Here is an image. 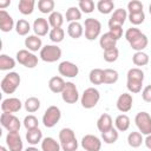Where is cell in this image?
<instances>
[{"label": "cell", "mask_w": 151, "mask_h": 151, "mask_svg": "<svg viewBox=\"0 0 151 151\" xmlns=\"http://www.w3.org/2000/svg\"><path fill=\"white\" fill-rule=\"evenodd\" d=\"M144 144H145V146H146L149 150H151V134H147V136L145 137Z\"/></svg>", "instance_id": "816d5d0a"}, {"label": "cell", "mask_w": 151, "mask_h": 151, "mask_svg": "<svg viewBox=\"0 0 151 151\" xmlns=\"http://www.w3.org/2000/svg\"><path fill=\"white\" fill-rule=\"evenodd\" d=\"M113 127V120H112V117L109 114V113H103L98 120H97V129L103 133V132H106L109 131L110 129Z\"/></svg>", "instance_id": "7402d4cb"}, {"label": "cell", "mask_w": 151, "mask_h": 151, "mask_svg": "<svg viewBox=\"0 0 151 151\" xmlns=\"http://www.w3.org/2000/svg\"><path fill=\"white\" fill-rule=\"evenodd\" d=\"M11 5V0H4V1H0V9H5L7 6Z\"/></svg>", "instance_id": "f5cc1de1"}, {"label": "cell", "mask_w": 151, "mask_h": 151, "mask_svg": "<svg viewBox=\"0 0 151 151\" xmlns=\"http://www.w3.org/2000/svg\"><path fill=\"white\" fill-rule=\"evenodd\" d=\"M25 151H40V150H39L38 147H35V146H32V145H31V146L26 147V149H25Z\"/></svg>", "instance_id": "db71d44e"}, {"label": "cell", "mask_w": 151, "mask_h": 151, "mask_svg": "<svg viewBox=\"0 0 151 151\" xmlns=\"http://www.w3.org/2000/svg\"><path fill=\"white\" fill-rule=\"evenodd\" d=\"M96 7L99 11V13H101V14H110L111 12H113L114 2L112 0H99L97 2Z\"/></svg>", "instance_id": "836d02e7"}, {"label": "cell", "mask_w": 151, "mask_h": 151, "mask_svg": "<svg viewBox=\"0 0 151 151\" xmlns=\"http://www.w3.org/2000/svg\"><path fill=\"white\" fill-rule=\"evenodd\" d=\"M132 104H133V97H132V94L129 93V92H125V93H122L118 97L117 103H116V106H117V109H118L119 112L126 113V112H129L132 109Z\"/></svg>", "instance_id": "2e32d148"}, {"label": "cell", "mask_w": 151, "mask_h": 151, "mask_svg": "<svg viewBox=\"0 0 151 151\" xmlns=\"http://www.w3.org/2000/svg\"><path fill=\"white\" fill-rule=\"evenodd\" d=\"M94 2L92 0H80L78 2V8L83 12V13H86V14H90L94 11Z\"/></svg>", "instance_id": "7bdbcfd3"}, {"label": "cell", "mask_w": 151, "mask_h": 151, "mask_svg": "<svg viewBox=\"0 0 151 151\" xmlns=\"http://www.w3.org/2000/svg\"><path fill=\"white\" fill-rule=\"evenodd\" d=\"M58 72L61 77H66V78H74L78 76L79 73V67L68 60H64L58 65Z\"/></svg>", "instance_id": "4fadbf2b"}, {"label": "cell", "mask_w": 151, "mask_h": 151, "mask_svg": "<svg viewBox=\"0 0 151 151\" xmlns=\"http://www.w3.org/2000/svg\"><path fill=\"white\" fill-rule=\"evenodd\" d=\"M61 48L58 45H51L47 44L42 46V48L39 52V57L45 63H55L61 58Z\"/></svg>", "instance_id": "277c9868"}, {"label": "cell", "mask_w": 151, "mask_h": 151, "mask_svg": "<svg viewBox=\"0 0 151 151\" xmlns=\"http://www.w3.org/2000/svg\"><path fill=\"white\" fill-rule=\"evenodd\" d=\"M34 34L38 37H45L47 33H50V24L47 21V19L45 18H37L33 21V26H32Z\"/></svg>", "instance_id": "ac0fdd59"}, {"label": "cell", "mask_w": 151, "mask_h": 151, "mask_svg": "<svg viewBox=\"0 0 151 151\" xmlns=\"http://www.w3.org/2000/svg\"><path fill=\"white\" fill-rule=\"evenodd\" d=\"M118 137H119V131L116 127H112L109 131L101 133V139L106 144H114L118 140Z\"/></svg>", "instance_id": "d590c367"}, {"label": "cell", "mask_w": 151, "mask_h": 151, "mask_svg": "<svg viewBox=\"0 0 151 151\" xmlns=\"http://www.w3.org/2000/svg\"><path fill=\"white\" fill-rule=\"evenodd\" d=\"M65 18H66V21H68V22L79 21L81 19V11L78 7H76V6L68 7L67 11H66Z\"/></svg>", "instance_id": "74e56055"}, {"label": "cell", "mask_w": 151, "mask_h": 151, "mask_svg": "<svg viewBox=\"0 0 151 151\" xmlns=\"http://www.w3.org/2000/svg\"><path fill=\"white\" fill-rule=\"evenodd\" d=\"M130 124H131V120L130 118L125 114V113H122V114H118L114 119V126L116 129L119 131V132H125L129 130L130 127Z\"/></svg>", "instance_id": "83f0119b"}, {"label": "cell", "mask_w": 151, "mask_h": 151, "mask_svg": "<svg viewBox=\"0 0 151 151\" xmlns=\"http://www.w3.org/2000/svg\"><path fill=\"white\" fill-rule=\"evenodd\" d=\"M34 6H35V1L34 0H20L18 4V9L21 14L24 15H29L33 13L34 11Z\"/></svg>", "instance_id": "f1b7e54d"}, {"label": "cell", "mask_w": 151, "mask_h": 151, "mask_svg": "<svg viewBox=\"0 0 151 151\" xmlns=\"http://www.w3.org/2000/svg\"><path fill=\"white\" fill-rule=\"evenodd\" d=\"M149 61H150V58L144 51L134 52V54L132 55V63L136 66H145V65L149 64Z\"/></svg>", "instance_id": "60d3db41"}, {"label": "cell", "mask_w": 151, "mask_h": 151, "mask_svg": "<svg viewBox=\"0 0 151 151\" xmlns=\"http://www.w3.org/2000/svg\"><path fill=\"white\" fill-rule=\"evenodd\" d=\"M40 100L37 97H29L25 100L24 103V107L28 113H34L40 109Z\"/></svg>", "instance_id": "e575fe53"}, {"label": "cell", "mask_w": 151, "mask_h": 151, "mask_svg": "<svg viewBox=\"0 0 151 151\" xmlns=\"http://www.w3.org/2000/svg\"><path fill=\"white\" fill-rule=\"evenodd\" d=\"M143 32L139 29V28H137V27H130V28H127L126 29V32H125V39H126V41L127 42H131L132 40H134L138 35H140Z\"/></svg>", "instance_id": "7dc6e473"}, {"label": "cell", "mask_w": 151, "mask_h": 151, "mask_svg": "<svg viewBox=\"0 0 151 151\" xmlns=\"http://www.w3.org/2000/svg\"><path fill=\"white\" fill-rule=\"evenodd\" d=\"M55 2L53 0H39L38 1V9L42 14H51L54 12Z\"/></svg>", "instance_id": "8d00e7d4"}, {"label": "cell", "mask_w": 151, "mask_h": 151, "mask_svg": "<svg viewBox=\"0 0 151 151\" xmlns=\"http://www.w3.org/2000/svg\"><path fill=\"white\" fill-rule=\"evenodd\" d=\"M60 118H61L60 109L55 105H51L46 109V111L42 114V124L45 127L51 129V127H54L59 123Z\"/></svg>", "instance_id": "52a82bcc"}, {"label": "cell", "mask_w": 151, "mask_h": 151, "mask_svg": "<svg viewBox=\"0 0 151 151\" xmlns=\"http://www.w3.org/2000/svg\"><path fill=\"white\" fill-rule=\"evenodd\" d=\"M22 103L19 98H15V97H9V98H6L2 100L1 103V111L5 112V113H15V112H19L22 107Z\"/></svg>", "instance_id": "5bb4252c"}, {"label": "cell", "mask_w": 151, "mask_h": 151, "mask_svg": "<svg viewBox=\"0 0 151 151\" xmlns=\"http://www.w3.org/2000/svg\"><path fill=\"white\" fill-rule=\"evenodd\" d=\"M100 100V92L96 87H87L81 97H80V104L84 109H93Z\"/></svg>", "instance_id": "5b68a950"}, {"label": "cell", "mask_w": 151, "mask_h": 151, "mask_svg": "<svg viewBox=\"0 0 151 151\" xmlns=\"http://www.w3.org/2000/svg\"><path fill=\"white\" fill-rule=\"evenodd\" d=\"M6 145L9 151H22L24 143L19 132H8L6 134Z\"/></svg>", "instance_id": "9a60e30c"}, {"label": "cell", "mask_w": 151, "mask_h": 151, "mask_svg": "<svg viewBox=\"0 0 151 151\" xmlns=\"http://www.w3.org/2000/svg\"><path fill=\"white\" fill-rule=\"evenodd\" d=\"M80 144L84 151H100L101 149V140L94 134H85L81 138Z\"/></svg>", "instance_id": "7c38bea8"}, {"label": "cell", "mask_w": 151, "mask_h": 151, "mask_svg": "<svg viewBox=\"0 0 151 151\" xmlns=\"http://www.w3.org/2000/svg\"><path fill=\"white\" fill-rule=\"evenodd\" d=\"M90 83L92 85H101L104 84V70L101 68H92L88 74Z\"/></svg>", "instance_id": "4dcf8cb0"}, {"label": "cell", "mask_w": 151, "mask_h": 151, "mask_svg": "<svg viewBox=\"0 0 151 151\" xmlns=\"http://www.w3.org/2000/svg\"><path fill=\"white\" fill-rule=\"evenodd\" d=\"M127 11L124 9V8H117L113 11L111 18L109 19V27H112V26H122L124 25V22L126 21L127 19Z\"/></svg>", "instance_id": "e0dca14e"}, {"label": "cell", "mask_w": 151, "mask_h": 151, "mask_svg": "<svg viewBox=\"0 0 151 151\" xmlns=\"http://www.w3.org/2000/svg\"><path fill=\"white\" fill-rule=\"evenodd\" d=\"M15 32L19 34V35H22V37H25V35H27L28 33H29V31H31V25H29V22L27 21V20H25V19H19L17 22H15Z\"/></svg>", "instance_id": "f35d334b"}, {"label": "cell", "mask_w": 151, "mask_h": 151, "mask_svg": "<svg viewBox=\"0 0 151 151\" xmlns=\"http://www.w3.org/2000/svg\"><path fill=\"white\" fill-rule=\"evenodd\" d=\"M64 20H65L64 15L58 11L52 12L48 15V19H47V21H48V24H50V26L52 28H60L63 26V24H64Z\"/></svg>", "instance_id": "f546056e"}, {"label": "cell", "mask_w": 151, "mask_h": 151, "mask_svg": "<svg viewBox=\"0 0 151 151\" xmlns=\"http://www.w3.org/2000/svg\"><path fill=\"white\" fill-rule=\"evenodd\" d=\"M129 44H130V47L132 50H134L136 52H142L143 50L146 48V46L149 44V39H147V37L144 33H142L140 35H138L134 40H132Z\"/></svg>", "instance_id": "484cf974"}, {"label": "cell", "mask_w": 151, "mask_h": 151, "mask_svg": "<svg viewBox=\"0 0 151 151\" xmlns=\"http://www.w3.org/2000/svg\"><path fill=\"white\" fill-rule=\"evenodd\" d=\"M109 32L114 37L116 40H119L123 37V27L122 26H112V27H109Z\"/></svg>", "instance_id": "681fc988"}, {"label": "cell", "mask_w": 151, "mask_h": 151, "mask_svg": "<svg viewBox=\"0 0 151 151\" xmlns=\"http://www.w3.org/2000/svg\"><path fill=\"white\" fill-rule=\"evenodd\" d=\"M13 28H15L13 18L9 15V13L6 9H0V29L7 33L11 32Z\"/></svg>", "instance_id": "d6986e66"}, {"label": "cell", "mask_w": 151, "mask_h": 151, "mask_svg": "<svg viewBox=\"0 0 151 151\" xmlns=\"http://www.w3.org/2000/svg\"><path fill=\"white\" fill-rule=\"evenodd\" d=\"M149 13H150V14H151V4H150V5H149Z\"/></svg>", "instance_id": "9f6ffc18"}, {"label": "cell", "mask_w": 151, "mask_h": 151, "mask_svg": "<svg viewBox=\"0 0 151 151\" xmlns=\"http://www.w3.org/2000/svg\"><path fill=\"white\" fill-rule=\"evenodd\" d=\"M142 98L146 103H151V85H147L142 91Z\"/></svg>", "instance_id": "f907efd6"}, {"label": "cell", "mask_w": 151, "mask_h": 151, "mask_svg": "<svg viewBox=\"0 0 151 151\" xmlns=\"http://www.w3.org/2000/svg\"><path fill=\"white\" fill-rule=\"evenodd\" d=\"M0 124L8 132H19V130L21 127V122L13 113L2 112L1 116H0Z\"/></svg>", "instance_id": "30bf717a"}, {"label": "cell", "mask_w": 151, "mask_h": 151, "mask_svg": "<svg viewBox=\"0 0 151 151\" xmlns=\"http://www.w3.org/2000/svg\"><path fill=\"white\" fill-rule=\"evenodd\" d=\"M15 67V59L7 54H0V70L1 71H11Z\"/></svg>", "instance_id": "d6a6232c"}, {"label": "cell", "mask_w": 151, "mask_h": 151, "mask_svg": "<svg viewBox=\"0 0 151 151\" xmlns=\"http://www.w3.org/2000/svg\"><path fill=\"white\" fill-rule=\"evenodd\" d=\"M25 47L26 50H28L29 52H40V50L42 48V41H41V38L35 35V34H32V35H27L25 38Z\"/></svg>", "instance_id": "ffe728a7"}, {"label": "cell", "mask_w": 151, "mask_h": 151, "mask_svg": "<svg viewBox=\"0 0 151 151\" xmlns=\"http://www.w3.org/2000/svg\"><path fill=\"white\" fill-rule=\"evenodd\" d=\"M26 130H31V129H35V127H39V120L38 118L34 116V114H28L24 118V122H22Z\"/></svg>", "instance_id": "f6af8a7d"}, {"label": "cell", "mask_w": 151, "mask_h": 151, "mask_svg": "<svg viewBox=\"0 0 151 151\" xmlns=\"http://www.w3.org/2000/svg\"><path fill=\"white\" fill-rule=\"evenodd\" d=\"M103 57H104V60L106 63H114V61H117V59L119 57V51L117 47L106 50V51H104Z\"/></svg>", "instance_id": "ee69618b"}, {"label": "cell", "mask_w": 151, "mask_h": 151, "mask_svg": "<svg viewBox=\"0 0 151 151\" xmlns=\"http://www.w3.org/2000/svg\"><path fill=\"white\" fill-rule=\"evenodd\" d=\"M59 143L63 151H77L79 146L76 133L70 127H64L59 131Z\"/></svg>", "instance_id": "7a4b0ae2"}, {"label": "cell", "mask_w": 151, "mask_h": 151, "mask_svg": "<svg viewBox=\"0 0 151 151\" xmlns=\"http://www.w3.org/2000/svg\"><path fill=\"white\" fill-rule=\"evenodd\" d=\"M15 57H17V61L27 68H34L39 63V58L33 52H29L26 48L19 50Z\"/></svg>", "instance_id": "ba28073f"}, {"label": "cell", "mask_w": 151, "mask_h": 151, "mask_svg": "<svg viewBox=\"0 0 151 151\" xmlns=\"http://www.w3.org/2000/svg\"><path fill=\"white\" fill-rule=\"evenodd\" d=\"M84 26L79 22V21H74V22H70L67 26V34L72 38V39H79L83 34H84Z\"/></svg>", "instance_id": "4316f807"}, {"label": "cell", "mask_w": 151, "mask_h": 151, "mask_svg": "<svg viewBox=\"0 0 151 151\" xmlns=\"http://www.w3.org/2000/svg\"><path fill=\"white\" fill-rule=\"evenodd\" d=\"M127 19H129V21L132 25L137 26V25H140V24L144 22V20H145V13H144V11L143 12H137V13H130L127 15Z\"/></svg>", "instance_id": "bcb514c9"}, {"label": "cell", "mask_w": 151, "mask_h": 151, "mask_svg": "<svg viewBox=\"0 0 151 151\" xmlns=\"http://www.w3.org/2000/svg\"><path fill=\"white\" fill-rule=\"evenodd\" d=\"M84 27H85L84 34L87 40L92 41V40H96L97 38H99L100 32H101V24L98 19H94V18L85 19Z\"/></svg>", "instance_id": "8992f818"}, {"label": "cell", "mask_w": 151, "mask_h": 151, "mask_svg": "<svg viewBox=\"0 0 151 151\" xmlns=\"http://www.w3.org/2000/svg\"><path fill=\"white\" fill-rule=\"evenodd\" d=\"M119 73L113 68H105L104 70V84L112 85L118 81Z\"/></svg>", "instance_id": "ab89813d"}, {"label": "cell", "mask_w": 151, "mask_h": 151, "mask_svg": "<svg viewBox=\"0 0 151 151\" xmlns=\"http://www.w3.org/2000/svg\"><path fill=\"white\" fill-rule=\"evenodd\" d=\"M127 11L130 13H137V12H143V4L139 0H131L127 4Z\"/></svg>", "instance_id": "c3c4849f"}, {"label": "cell", "mask_w": 151, "mask_h": 151, "mask_svg": "<svg viewBox=\"0 0 151 151\" xmlns=\"http://www.w3.org/2000/svg\"><path fill=\"white\" fill-rule=\"evenodd\" d=\"M48 37L51 39L52 42H54L55 45L61 42L65 38V31L60 27V28H51L50 33H48Z\"/></svg>", "instance_id": "b9f144b4"}, {"label": "cell", "mask_w": 151, "mask_h": 151, "mask_svg": "<svg viewBox=\"0 0 151 151\" xmlns=\"http://www.w3.org/2000/svg\"><path fill=\"white\" fill-rule=\"evenodd\" d=\"M117 41L118 40H116L114 37L110 32H106V33L101 34L100 38H99V45L103 48V51H106V50H110V48L116 47Z\"/></svg>", "instance_id": "cb8c5ba5"}, {"label": "cell", "mask_w": 151, "mask_h": 151, "mask_svg": "<svg viewBox=\"0 0 151 151\" xmlns=\"http://www.w3.org/2000/svg\"><path fill=\"white\" fill-rule=\"evenodd\" d=\"M42 139H44L42 138V131L39 127L27 130V132H26V140H27V143L29 145L34 146V145L41 143Z\"/></svg>", "instance_id": "603a6c76"}, {"label": "cell", "mask_w": 151, "mask_h": 151, "mask_svg": "<svg viewBox=\"0 0 151 151\" xmlns=\"http://www.w3.org/2000/svg\"><path fill=\"white\" fill-rule=\"evenodd\" d=\"M134 123H136L138 131L143 136L151 134V116L147 112L145 111L138 112L134 117Z\"/></svg>", "instance_id": "9c48e42d"}, {"label": "cell", "mask_w": 151, "mask_h": 151, "mask_svg": "<svg viewBox=\"0 0 151 151\" xmlns=\"http://www.w3.org/2000/svg\"><path fill=\"white\" fill-rule=\"evenodd\" d=\"M61 99L66 104H76L79 100V92L74 83L66 81L65 88L61 92Z\"/></svg>", "instance_id": "8fae6325"}, {"label": "cell", "mask_w": 151, "mask_h": 151, "mask_svg": "<svg viewBox=\"0 0 151 151\" xmlns=\"http://www.w3.org/2000/svg\"><path fill=\"white\" fill-rule=\"evenodd\" d=\"M21 81V78L19 76V73L17 72H8L0 83V87L4 93L6 94H12L17 91V88L19 87Z\"/></svg>", "instance_id": "3957f363"}, {"label": "cell", "mask_w": 151, "mask_h": 151, "mask_svg": "<svg viewBox=\"0 0 151 151\" xmlns=\"http://www.w3.org/2000/svg\"><path fill=\"white\" fill-rule=\"evenodd\" d=\"M144 143V138H143V134L139 132V131H132L129 133L127 136V144L136 149V147H139L142 144Z\"/></svg>", "instance_id": "1f68e13d"}, {"label": "cell", "mask_w": 151, "mask_h": 151, "mask_svg": "<svg viewBox=\"0 0 151 151\" xmlns=\"http://www.w3.org/2000/svg\"><path fill=\"white\" fill-rule=\"evenodd\" d=\"M41 151H60V143L57 142L53 137H45L41 140Z\"/></svg>", "instance_id": "d4e9b609"}, {"label": "cell", "mask_w": 151, "mask_h": 151, "mask_svg": "<svg viewBox=\"0 0 151 151\" xmlns=\"http://www.w3.org/2000/svg\"><path fill=\"white\" fill-rule=\"evenodd\" d=\"M65 85L66 81L60 76H54L48 80V88L53 93H61L63 90L65 88Z\"/></svg>", "instance_id": "44dd1931"}, {"label": "cell", "mask_w": 151, "mask_h": 151, "mask_svg": "<svg viewBox=\"0 0 151 151\" xmlns=\"http://www.w3.org/2000/svg\"><path fill=\"white\" fill-rule=\"evenodd\" d=\"M0 151H9V150H8L6 146H4V145H2V146H0Z\"/></svg>", "instance_id": "11a10c76"}, {"label": "cell", "mask_w": 151, "mask_h": 151, "mask_svg": "<svg viewBox=\"0 0 151 151\" xmlns=\"http://www.w3.org/2000/svg\"><path fill=\"white\" fill-rule=\"evenodd\" d=\"M144 72L139 67H132L126 73V87L130 93H139L143 87Z\"/></svg>", "instance_id": "6da1fadb"}]
</instances>
